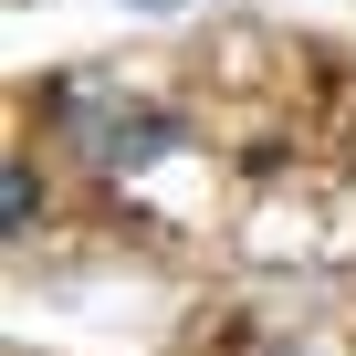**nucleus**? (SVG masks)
<instances>
[{
	"mask_svg": "<svg viewBox=\"0 0 356 356\" xmlns=\"http://www.w3.org/2000/svg\"><path fill=\"white\" fill-rule=\"evenodd\" d=\"M53 105H63V126L95 147V168H157L168 147H189V115H168V105H126V95H105V84H63Z\"/></svg>",
	"mask_w": 356,
	"mask_h": 356,
	"instance_id": "obj_1",
	"label": "nucleus"
},
{
	"mask_svg": "<svg viewBox=\"0 0 356 356\" xmlns=\"http://www.w3.org/2000/svg\"><path fill=\"white\" fill-rule=\"evenodd\" d=\"M32 210H42V189H32V168L11 157V178H0V220H11V241L32 231Z\"/></svg>",
	"mask_w": 356,
	"mask_h": 356,
	"instance_id": "obj_2",
	"label": "nucleus"
},
{
	"mask_svg": "<svg viewBox=\"0 0 356 356\" xmlns=\"http://www.w3.org/2000/svg\"><path fill=\"white\" fill-rule=\"evenodd\" d=\"M136 11H178V0H136Z\"/></svg>",
	"mask_w": 356,
	"mask_h": 356,
	"instance_id": "obj_3",
	"label": "nucleus"
}]
</instances>
